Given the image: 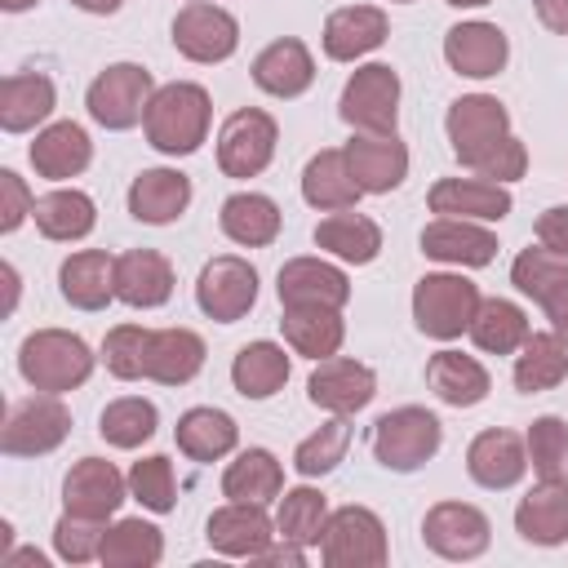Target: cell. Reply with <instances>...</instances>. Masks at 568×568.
Returning a JSON list of instances; mask_svg holds the SVG:
<instances>
[{"instance_id":"cell-34","label":"cell","mask_w":568,"mask_h":568,"mask_svg":"<svg viewBox=\"0 0 568 568\" xmlns=\"http://www.w3.org/2000/svg\"><path fill=\"white\" fill-rule=\"evenodd\" d=\"M222 235L244 244V248H266L280 235V204L262 191H235L222 200Z\"/></svg>"},{"instance_id":"cell-22","label":"cell","mask_w":568,"mask_h":568,"mask_svg":"<svg viewBox=\"0 0 568 568\" xmlns=\"http://www.w3.org/2000/svg\"><path fill=\"white\" fill-rule=\"evenodd\" d=\"M466 470L479 488H515L528 470V444L515 430H479L466 448Z\"/></svg>"},{"instance_id":"cell-50","label":"cell","mask_w":568,"mask_h":568,"mask_svg":"<svg viewBox=\"0 0 568 568\" xmlns=\"http://www.w3.org/2000/svg\"><path fill=\"white\" fill-rule=\"evenodd\" d=\"M129 493L151 510V515H169L178 506V484H173V462L169 457H142L129 470Z\"/></svg>"},{"instance_id":"cell-33","label":"cell","mask_w":568,"mask_h":568,"mask_svg":"<svg viewBox=\"0 0 568 568\" xmlns=\"http://www.w3.org/2000/svg\"><path fill=\"white\" fill-rule=\"evenodd\" d=\"M426 386L444 399V404H453V408H475V404H484L488 399V368L475 359V355H462V351H439V355H430V364H426Z\"/></svg>"},{"instance_id":"cell-19","label":"cell","mask_w":568,"mask_h":568,"mask_svg":"<svg viewBox=\"0 0 568 568\" xmlns=\"http://www.w3.org/2000/svg\"><path fill=\"white\" fill-rule=\"evenodd\" d=\"M506 58H510V40L497 22H457L444 31V62L457 75L488 80L506 67Z\"/></svg>"},{"instance_id":"cell-45","label":"cell","mask_w":568,"mask_h":568,"mask_svg":"<svg viewBox=\"0 0 568 568\" xmlns=\"http://www.w3.org/2000/svg\"><path fill=\"white\" fill-rule=\"evenodd\" d=\"M324 524H328V501L320 488L302 484V488H288L280 497V515H275V532L297 541V546H320L324 537Z\"/></svg>"},{"instance_id":"cell-35","label":"cell","mask_w":568,"mask_h":568,"mask_svg":"<svg viewBox=\"0 0 568 568\" xmlns=\"http://www.w3.org/2000/svg\"><path fill=\"white\" fill-rule=\"evenodd\" d=\"M284 342L306 355V359H328L342 351V337H346V324H342V311L333 306H284Z\"/></svg>"},{"instance_id":"cell-52","label":"cell","mask_w":568,"mask_h":568,"mask_svg":"<svg viewBox=\"0 0 568 568\" xmlns=\"http://www.w3.org/2000/svg\"><path fill=\"white\" fill-rule=\"evenodd\" d=\"M524 169H528V151H524V142H519L515 133H506V138L484 155V164H479L475 173L488 178V182H515V178H524Z\"/></svg>"},{"instance_id":"cell-44","label":"cell","mask_w":568,"mask_h":568,"mask_svg":"<svg viewBox=\"0 0 568 568\" xmlns=\"http://www.w3.org/2000/svg\"><path fill=\"white\" fill-rule=\"evenodd\" d=\"M98 559L106 568H155L164 559V537L146 519H120L106 528Z\"/></svg>"},{"instance_id":"cell-3","label":"cell","mask_w":568,"mask_h":568,"mask_svg":"<svg viewBox=\"0 0 568 568\" xmlns=\"http://www.w3.org/2000/svg\"><path fill=\"white\" fill-rule=\"evenodd\" d=\"M444 444V426L435 413L417 408V404H404V408H390L373 422V457L386 466V470H417L426 466Z\"/></svg>"},{"instance_id":"cell-9","label":"cell","mask_w":568,"mask_h":568,"mask_svg":"<svg viewBox=\"0 0 568 568\" xmlns=\"http://www.w3.org/2000/svg\"><path fill=\"white\" fill-rule=\"evenodd\" d=\"M444 129H448V142H453V155L466 164V169H479L484 155L510 133V115L497 98L488 93H466L448 106L444 115Z\"/></svg>"},{"instance_id":"cell-46","label":"cell","mask_w":568,"mask_h":568,"mask_svg":"<svg viewBox=\"0 0 568 568\" xmlns=\"http://www.w3.org/2000/svg\"><path fill=\"white\" fill-rule=\"evenodd\" d=\"M155 426H160V413H155V404L142 399V395L111 399V404L102 408V417H98V430H102V439H106L111 448H138V444H146V439L155 435Z\"/></svg>"},{"instance_id":"cell-28","label":"cell","mask_w":568,"mask_h":568,"mask_svg":"<svg viewBox=\"0 0 568 568\" xmlns=\"http://www.w3.org/2000/svg\"><path fill=\"white\" fill-rule=\"evenodd\" d=\"M27 155H31V164H36L40 178L67 182V178H75V173L89 169L93 142H89V133L75 120H58V124H49V129L36 133V142H31Z\"/></svg>"},{"instance_id":"cell-40","label":"cell","mask_w":568,"mask_h":568,"mask_svg":"<svg viewBox=\"0 0 568 568\" xmlns=\"http://www.w3.org/2000/svg\"><path fill=\"white\" fill-rule=\"evenodd\" d=\"M510 284L524 297H532L541 311H555L568 297V257L550 248H524L510 266Z\"/></svg>"},{"instance_id":"cell-58","label":"cell","mask_w":568,"mask_h":568,"mask_svg":"<svg viewBox=\"0 0 568 568\" xmlns=\"http://www.w3.org/2000/svg\"><path fill=\"white\" fill-rule=\"evenodd\" d=\"M4 564H13V568H44V555L40 550H9Z\"/></svg>"},{"instance_id":"cell-30","label":"cell","mask_w":568,"mask_h":568,"mask_svg":"<svg viewBox=\"0 0 568 568\" xmlns=\"http://www.w3.org/2000/svg\"><path fill=\"white\" fill-rule=\"evenodd\" d=\"M359 195H364V191H359V182L351 178L342 146H324V151H315V155L306 160V169H302V200H306L311 209H320V213L355 209Z\"/></svg>"},{"instance_id":"cell-48","label":"cell","mask_w":568,"mask_h":568,"mask_svg":"<svg viewBox=\"0 0 568 568\" xmlns=\"http://www.w3.org/2000/svg\"><path fill=\"white\" fill-rule=\"evenodd\" d=\"M524 444H528V462L541 479H568V422L564 417H555V413L537 417L528 426Z\"/></svg>"},{"instance_id":"cell-25","label":"cell","mask_w":568,"mask_h":568,"mask_svg":"<svg viewBox=\"0 0 568 568\" xmlns=\"http://www.w3.org/2000/svg\"><path fill=\"white\" fill-rule=\"evenodd\" d=\"M315 80V58L297 36L271 40L257 58H253V84L271 98H297L306 93Z\"/></svg>"},{"instance_id":"cell-2","label":"cell","mask_w":568,"mask_h":568,"mask_svg":"<svg viewBox=\"0 0 568 568\" xmlns=\"http://www.w3.org/2000/svg\"><path fill=\"white\" fill-rule=\"evenodd\" d=\"M18 373L27 386L36 390H49V395H62V390H75L89 382L93 373V351L80 333H67V328H36L22 337L18 346Z\"/></svg>"},{"instance_id":"cell-26","label":"cell","mask_w":568,"mask_h":568,"mask_svg":"<svg viewBox=\"0 0 568 568\" xmlns=\"http://www.w3.org/2000/svg\"><path fill=\"white\" fill-rule=\"evenodd\" d=\"M191 204V178L178 169H142L129 186V213L146 226H169Z\"/></svg>"},{"instance_id":"cell-36","label":"cell","mask_w":568,"mask_h":568,"mask_svg":"<svg viewBox=\"0 0 568 568\" xmlns=\"http://www.w3.org/2000/svg\"><path fill=\"white\" fill-rule=\"evenodd\" d=\"M315 244L342 262H355V266H368L377 253H382V226L364 213H351V209H337L328 213L320 226H315Z\"/></svg>"},{"instance_id":"cell-15","label":"cell","mask_w":568,"mask_h":568,"mask_svg":"<svg viewBox=\"0 0 568 568\" xmlns=\"http://www.w3.org/2000/svg\"><path fill=\"white\" fill-rule=\"evenodd\" d=\"M342 151L364 195H386L408 178V146L395 133H355Z\"/></svg>"},{"instance_id":"cell-14","label":"cell","mask_w":568,"mask_h":568,"mask_svg":"<svg viewBox=\"0 0 568 568\" xmlns=\"http://www.w3.org/2000/svg\"><path fill=\"white\" fill-rule=\"evenodd\" d=\"M377 395V377L368 364L359 359H342V355H328V359H315V373L306 382V399L333 417H351L359 408H368Z\"/></svg>"},{"instance_id":"cell-62","label":"cell","mask_w":568,"mask_h":568,"mask_svg":"<svg viewBox=\"0 0 568 568\" xmlns=\"http://www.w3.org/2000/svg\"><path fill=\"white\" fill-rule=\"evenodd\" d=\"M399 4H408V0H399Z\"/></svg>"},{"instance_id":"cell-43","label":"cell","mask_w":568,"mask_h":568,"mask_svg":"<svg viewBox=\"0 0 568 568\" xmlns=\"http://www.w3.org/2000/svg\"><path fill=\"white\" fill-rule=\"evenodd\" d=\"M568 377V346L555 333H528V342L515 355V386L524 395L555 390Z\"/></svg>"},{"instance_id":"cell-27","label":"cell","mask_w":568,"mask_h":568,"mask_svg":"<svg viewBox=\"0 0 568 568\" xmlns=\"http://www.w3.org/2000/svg\"><path fill=\"white\" fill-rule=\"evenodd\" d=\"M515 532L532 546H564L568 541V479H541L515 506Z\"/></svg>"},{"instance_id":"cell-57","label":"cell","mask_w":568,"mask_h":568,"mask_svg":"<svg viewBox=\"0 0 568 568\" xmlns=\"http://www.w3.org/2000/svg\"><path fill=\"white\" fill-rule=\"evenodd\" d=\"M546 315H550V333H555V337L568 346V297H564L555 311H546Z\"/></svg>"},{"instance_id":"cell-38","label":"cell","mask_w":568,"mask_h":568,"mask_svg":"<svg viewBox=\"0 0 568 568\" xmlns=\"http://www.w3.org/2000/svg\"><path fill=\"white\" fill-rule=\"evenodd\" d=\"M178 448L191 457V462H217V457H226L231 448H235V439H240V426H235V417L231 413H222V408H186L182 417H178Z\"/></svg>"},{"instance_id":"cell-16","label":"cell","mask_w":568,"mask_h":568,"mask_svg":"<svg viewBox=\"0 0 568 568\" xmlns=\"http://www.w3.org/2000/svg\"><path fill=\"white\" fill-rule=\"evenodd\" d=\"M275 293H280V306H333V311H342L351 302V280L342 266H333L324 257H293L280 266Z\"/></svg>"},{"instance_id":"cell-12","label":"cell","mask_w":568,"mask_h":568,"mask_svg":"<svg viewBox=\"0 0 568 568\" xmlns=\"http://www.w3.org/2000/svg\"><path fill=\"white\" fill-rule=\"evenodd\" d=\"M195 302H200V311L209 320L235 324L257 302V271L244 257H235V253L213 257V262H204V271L195 280Z\"/></svg>"},{"instance_id":"cell-47","label":"cell","mask_w":568,"mask_h":568,"mask_svg":"<svg viewBox=\"0 0 568 568\" xmlns=\"http://www.w3.org/2000/svg\"><path fill=\"white\" fill-rule=\"evenodd\" d=\"M346 444H351V417H333L324 422L315 435H306L293 453V470L302 479H320L328 470H337V462L346 457Z\"/></svg>"},{"instance_id":"cell-24","label":"cell","mask_w":568,"mask_h":568,"mask_svg":"<svg viewBox=\"0 0 568 568\" xmlns=\"http://www.w3.org/2000/svg\"><path fill=\"white\" fill-rule=\"evenodd\" d=\"M386 36H390V22L377 4H346V9H333L324 22V53L333 62H355L382 49Z\"/></svg>"},{"instance_id":"cell-49","label":"cell","mask_w":568,"mask_h":568,"mask_svg":"<svg viewBox=\"0 0 568 568\" xmlns=\"http://www.w3.org/2000/svg\"><path fill=\"white\" fill-rule=\"evenodd\" d=\"M146 337H151V328H142V324H115L102 337V364H106V373L120 377V382L146 377Z\"/></svg>"},{"instance_id":"cell-5","label":"cell","mask_w":568,"mask_h":568,"mask_svg":"<svg viewBox=\"0 0 568 568\" xmlns=\"http://www.w3.org/2000/svg\"><path fill=\"white\" fill-rule=\"evenodd\" d=\"M151 98H155V80H151L146 67H138V62H111L106 71L93 75L84 102H89V115L102 129L120 133V129H133V124L146 120Z\"/></svg>"},{"instance_id":"cell-29","label":"cell","mask_w":568,"mask_h":568,"mask_svg":"<svg viewBox=\"0 0 568 568\" xmlns=\"http://www.w3.org/2000/svg\"><path fill=\"white\" fill-rule=\"evenodd\" d=\"M58 288L62 302H71L75 311H102L115 297V257H106L102 248H80L58 266Z\"/></svg>"},{"instance_id":"cell-31","label":"cell","mask_w":568,"mask_h":568,"mask_svg":"<svg viewBox=\"0 0 568 568\" xmlns=\"http://www.w3.org/2000/svg\"><path fill=\"white\" fill-rule=\"evenodd\" d=\"M204 368V337L191 328H151L146 377L160 386H186Z\"/></svg>"},{"instance_id":"cell-18","label":"cell","mask_w":568,"mask_h":568,"mask_svg":"<svg viewBox=\"0 0 568 568\" xmlns=\"http://www.w3.org/2000/svg\"><path fill=\"white\" fill-rule=\"evenodd\" d=\"M209 546L226 559H257L271 537H275V524L271 515L262 510V501H226L222 510L209 515V528H204Z\"/></svg>"},{"instance_id":"cell-32","label":"cell","mask_w":568,"mask_h":568,"mask_svg":"<svg viewBox=\"0 0 568 568\" xmlns=\"http://www.w3.org/2000/svg\"><path fill=\"white\" fill-rule=\"evenodd\" d=\"M58 106L53 80L40 71H13L0 84V129L4 133H27L36 124H44Z\"/></svg>"},{"instance_id":"cell-4","label":"cell","mask_w":568,"mask_h":568,"mask_svg":"<svg viewBox=\"0 0 568 568\" xmlns=\"http://www.w3.org/2000/svg\"><path fill=\"white\" fill-rule=\"evenodd\" d=\"M479 288L466 280V275H453V271H435V275H422L417 288H413V320L426 337L435 342H453L470 328L475 311H479Z\"/></svg>"},{"instance_id":"cell-60","label":"cell","mask_w":568,"mask_h":568,"mask_svg":"<svg viewBox=\"0 0 568 568\" xmlns=\"http://www.w3.org/2000/svg\"><path fill=\"white\" fill-rule=\"evenodd\" d=\"M75 9H84V13H115L124 0H71Z\"/></svg>"},{"instance_id":"cell-1","label":"cell","mask_w":568,"mask_h":568,"mask_svg":"<svg viewBox=\"0 0 568 568\" xmlns=\"http://www.w3.org/2000/svg\"><path fill=\"white\" fill-rule=\"evenodd\" d=\"M209 115H213V102H209L204 84L173 80V84L155 89L142 129L160 155H191L209 138Z\"/></svg>"},{"instance_id":"cell-7","label":"cell","mask_w":568,"mask_h":568,"mask_svg":"<svg viewBox=\"0 0 568 568\" xmlns=\"http://www.w3.org/2000/svg\"><path fill=\"white\" fill-rule=\"evenodd\" d=\"M337 115L359 133H395L399 120V75L386 62L355 67V75L342 89Z\"/></svg>"},{"instance_id":"cell-21","label":"cell","mask_w":568,"mask_h":568,"mask_svg":"<svg viewBox=\"0 0 568 568\" xmlns=\"http://www.w3.org/2000/svg\"><path fill=\"white\" fill-rule=\"evenodd\" d=\"M422 253L448 266H488L497 257V235L470 217H435L422 231Z\"/></svg>"},{"instance_id":"cell-55","label":"cell","mask_w":568,"mask_h":568,"mask_svg":"<svg viewBox=\"0 0 568 568\" xmlns=\"http://www.w3.org/2000/svg\"><path fill=\"white\" fill-rule=\"evenodd\" d=\"M257 564H284V568H302L306 564V546H297V541H280V546H266L262 555H257Z\"/></svg>"},{"instance_id":"cell-6","label":"cell","mask_w":568,"mask_h":568,"mask_svg":"<svg viewBox=\"0 0 568 568\" xmlns=\"http://www.w3.org/2000/svg\"><path fill=\"white\" fill-rule=\"evenodd\" d=\"M67 435H71V408L58 395L36 390L9 404V417L0 426V448L4 457H40V453H53Z\"/></svg>"},{"instance_id":"cell-56","label":"cell","mask_w":568,"mask_h":568,"mask_svg":"<svg viewBox=\"0 0 568 568\" xmlns=\"http://www.w3.org/2000/svg\"><path fill=\"white\" fill-rule=\"evenodd\" d=\"M541 27H550L555 36H568V0H532Z\"/></svg>"},{"instance_id":"cell-17","label":"cell","mask_w":568,"mask_h":568,"mask_svg":"<svg viewBox=\"0 0 568 568\" xmlns=\"http://www.w3.org/2000/svg\"><path fill=\"white\" fill-rule=\"evenodd\" d=\"M124 493H129V479L102 457H80L62 479V506L71 515H89V519H111L120 510Z\"/></svg>"},{"instance_id":"cell-39","label":"cell","mask_w":568,"mask_h":568,"mask_svg":"<svg viewBox=\"0 0 568 568\" xmlns=\"http://www.w3.org/2000/svg\"><path fill=\"white\" fill-rule=\"evenodd\" d=\"M284 493V470L271 448H244L226 470H222V497L231 501H271Z\"/></svg>"},{"instance_id":"cell-42","label":"cell","mask_w":568,"mask_h":568,"mask_svg":"<svg viewBox=\"0 0 568 568\" xmlns=\"http://www.w3.org/2000/svg\"><path fill=\"white\" fill-rule=\"evenodd\" d=\"M231 382L244 399H271L288 382V355L275 342H248L231 359Z\"/></svg>"},{"instance_id":"cell-20","label":"cell","mask_w":568,"mask_h":568,"mask_svg":"<svg viewBox=\"0 0 568 568\" xmlns=\"http://www.w3.org/2000/svg\"><path fill=\"white\" fill-rule=\"evenodd\" d=\"M426 204L439 217H470V222H501L515 209L510 191L488 178H439Z\"/></svg>"},{"instance_id":"cell-41","label":"cell","mask_w":568,"mask_h":568,"mask_svg":"<svg viewBox=\"0 0 568 568\" xmlns=\"http://www.w3.org/2000/svg\"><path fill=\"white\" fill-rule=\"evenodd\" d=\"M466 333H470V342H475L479 351H488V355H515V351L528 342L532 328H528V315H524L515 302H506V297H484Z\"/></svg>"},{"instance_id":"cell-11","label":"cell","mask_w":568,"mask_h":568,"mask_svg":"<svg viewBox=\"0 0 568 568\" xmlns=\"http://www.w3.org/2000/svg\"><path fill=\"white\" fill-rule=\"evenodd\" d=\"M173 49L186 62H226L240 49V22L209 0H191L173 18Z\"/></svg>"},{"instance_id":"cell-54","label":"cell","mask_w":568,"mask_h":568,"mask_svg":"<svg viewBox=\"0 0 568 568\" xmlns=\"http://www.w3.org/2000/svg\"><path fill=\"white\" fill-rule=\"evenodd\" d=\"M537 244L559 253V257H568V204H555V209H546L537 217Z\"/></svg>"},{"instance_id":"cell-53","label":"cell","mask_w":568,"mask_h":568,"mask_svg":"<svg viewBox=\"0 0 568 568\" xmlns=\"http://www.w3.org/2000/svg\"><path fill=\"white\" fill-rule=\"evenodd\" d=\"M36 209V195L27 191V182L13 169H0V231L13 235Z\"/></svg>"},{"instance_id":"cell-59","label":"cell","mask_w":568,"mask_h":568,"mask_svg":"<svg viewBox=\"0 0 568 568\" xmlns=\"http://www.w3.org/2000/svg\"><path fill=\"white\" fill-rule=\"evenodd\" d=\"M0 275H4V293H9V302H4V311H13V306H18V271H13L9 262H4V266H0Z\"/></svg>"},{"instance_id":"cell-23","label":"cell","mask_w":568,"mask_h":568,"mask_svg":"<svg viewBox=\"0 0 568 568\" xmlns=\"http://www.w3.org/2000/svg\"><path fill=\"white\" fill-rule=\"evenodd\" d=\"M115 297L133 311L164 306L173 297V266L155 248H129L115 257Z\"/></svg>"},{"instance_id":"cell-61","label":"cell","mask_w":568,"mask_h":568,"mask_svg":"<svg viewBox=\"0 0 568 568\" xmlns=\"http://www.w3.org/2000/svg\"><path fill=\"white\" fill-rule=\"evenodd\" d=\"M31 4H40V0H0L4 13H22V9H31Z\"/></svg>"},{"instance_id":"cell-51","label":"cell","mask_w":568,"mask_h":568,"mask_svg":"<svg viewBox=\"0 0 568 568\" xmlns=\"http://www.w3.org/2000/svg\"><path fill=\"white\" fill-rule=\"evenodd\" d=\"M102 537H106V519H89V515H71L62 510V519L53 524V550L67 564H89L102 555Z\"/></svg>"},{"instance_id":"cell-10","label":"cell","mask_w":568,"mask_h":568,"mask_svg":"<svg viewBox=\"0 0 568 568\" xmlns=\"http://www.w3.org/2000/svg\"><path fill=\"white\" fill-rule=\"evenodd\" d=\"M275 142H280V129L266 111L257 106H240L222 120V133H217V164L226 178H257L271 155H275Z\"/></svg>"},{"instance_id":"cell-13","label":"cell","mask_w":568,"mask_h":568,"mask_svg":"<svg viewBox=\"0 0 568 568\" xmlns=\"http://www.w3.org/2000/svg\"><path fill=\"white\" fill-rule=\"evenodd\" d=\"M422 537L439 559H479L493 541L488 515L470 501H435L422 519Z\"/></svg>"},{"instance_id":"cell-8","label":"cell","mask_w":568,"mask_h":568,"mask_svg":"<svg viewBox=\"0 0 568 568\" xmlns=\"http://www.w3.org/2000/svg\"><path fill=\"white\" fill-rule=\"evenodd\" d=\"M320 550L328 568H382L386 528L368 506H342V510H328Z\"/></svg>"},{"instance_id":"cell-37","label":"cell","mask_w":568,"mask_h":568,"mask_svg":"<svg viewBox=\"0 0 568 568\" xmlns=\"http://www.w3.org/2000/svg\"><path fill=\"white\" fill-rule=\"evenodd\" d=\"M31 217H36V226H40L44 240H62V244H71V240H84V235L93 231L98 209H93V200H89L84 191H75V186H58V191H49V195L36 200Z\"/></svg>"}]
</instances>
